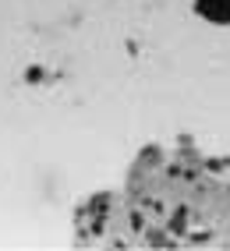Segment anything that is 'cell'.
Returning <instances> with one entry per match:
<instances>
[{
  "label": "cell",
  "instance_id": "6da1fadb",
  "mask_svg": "<svg viewBox=\"0 0 230 251\" xmlns=\"http://www.w3.org/2000/svg\"><path fill=\"white\" fill-rule=\"evenodd\" d=\"M195 11H199L205 22L230 25V0H195Z\"/></svg>",
  "mask_w": 230,
  "mask_h": 251
}]
</instances>
